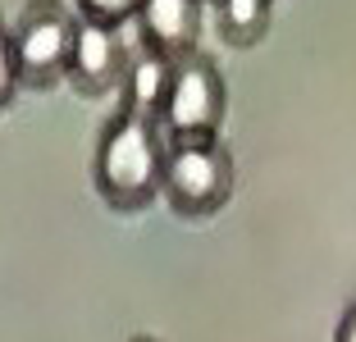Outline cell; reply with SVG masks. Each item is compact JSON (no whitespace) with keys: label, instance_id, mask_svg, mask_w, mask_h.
<instances>
[{"label":"cell","instance_id":"obj_6","mask_svg":"<svg viewBox=\"0 0 356 342\" xmlns=\"http://www.w3.org/2000/svg\"><path fill=\"white\" fill-rule=\"evenodd\" d=\"M142 46L169 60H188L197 55L201 37V0H142L137 10Z\"/></svg>","mask_w":356,"mask_h":342},{"label":"cell","instance_id":"obj_2","mask_svg":"<svg viewBox=\"0 0 356 342\" xmlns=\"http://www.w3.org/2000/svg\"><path fill=\"white\" fill-rule=\"evenodd\" d=\"M78 23L60 0H32L28 10L5 28V96L0 105L14 101V87L51 92L55 83H69V64L78 46Z\"/></svg>","mask_w":356,"mask_h":342},{"label":"cell","instance_id":"obj_7","mask_svg":"<svg viewBox=\"0 0 356 342\" xmlns=\"http://www.w3.org/2000/svg\"><path fill=\"white\" fill-rule=\"evenodd\" d=\"M174 64L169 55H156L142 46V55L133 60V69H128V83H124V101L137 105V110H151L160 114V105H165L169 96V83H174Z\"/></svg>","mask_w":356,"mask_h":342},{"label":"cell","instance_id":"obj_9","mask_svg":"<svg viewBox=\"0 0 356 342\" xmlns=\"http://www.w3.org/2000/svg\"><path fill=\"white\" fill-rule=\"evenodd\" d=\"M87 23H105V28H119L124 19H137L142 0H78Z\"/></svg>","mask_w":356,"mask_h":342},{"label":"cell","instance_id":"obj_5","mask_svg":"<svg viewBox=\"0 0 356 342\" xmlns=\"http://www.w3.org/2000/svg\"><path fill=\"white\" fill-rule=\"evenodd\" d=\"M128 60L119 28L105 23H78V46H74V64H69V87L78 96H110L119 83H128Z\"/></svg>","mask_w":356,"mask_h":342},{"label":"cell","instance_id":"obj_1","mask_svg":"<svg viewBox=\"0 0 356 342\" xmlns=\"http://www.w3.org/2000/svg\"><path fill=\"white\" fill-rule=\"evenodd\" d=\"M165 156L169 142L160 133V114L124 101L96 142L92 183L101 201L119 215L147 210L156 197H165Z\"/></svg>","mask_w":356,"mask_h":342},{"label":"cell","instance_id":"obj_4","mask_svg":"<svg viewBox=\"0 0 356 342\" xmlns=\"http://www.w3.org/2000/svg\"><path fill=\"white\" fill-rule=\"evenodd\" d=\"M233 197V156L220 142H169L165 201L178 219H210Z\"/></svg>","mask_w":356,"mask_h":342},{"label":"cell","instance_id":"obj_10","mask_svg":"<svg viewBox=\"0 0 356 342\" xmlns=\"http://www.w3.org/2000/svg\"><path fill=\"white\" fill-rule=\"evenodd\" d=\"M334 342H356V301L338 315V329H334Z\"/></svg>","mask_w":356,"mask_h":342},{"label":"cell","instance_id":"obj_11","mask_svg":"<svg viewBox=\"0 0 356 342\" xmlns=\"http://www.w3.org/2000/svg\"><path fill=\"white\" fill-rule=\"evenodd\" d=\"M128 342H156V338H128Z\"/></svg>","mask_w":356,"mask_h":342},{"label":"cell","instance_id":"obj_8","mask_svg":"<svg viewBox=\"0 0 356 342\" xmlns=\"http://www.w3.org/2000/svg\"><path fill=\"white\" fill-rule=\"evenodd\" d=\"M215 10H220V37L238 51H247L270 32L274 0H215Z\"/></svg>","mask_w":356,"mask_h":342},{"label":"cell","instance_id":"obj_3","mask_svg":"<svg viewBox=\"0 0 356 342\" xmlns=\"http://www.w3.org/2000/svg\"><path fill=\"white\" fill-rule=\"evenodd\" d=\"M224 105H229V92H224L220 64L206 51H197L174 64V83L160 105V133L165 142H215L224 124Z\"/></svg>","mask_w":356,"mask_h":342}]
</instances>
